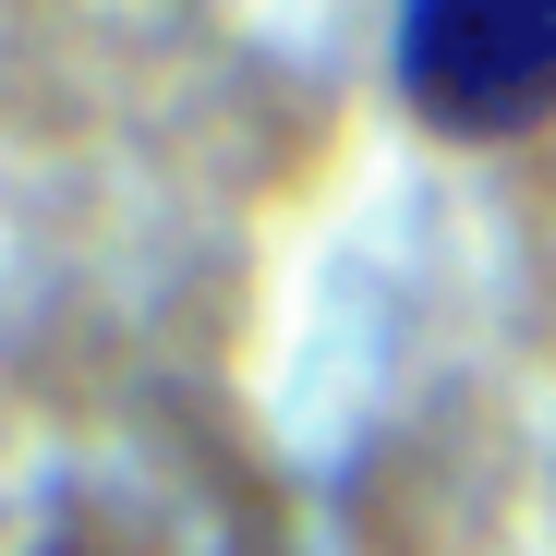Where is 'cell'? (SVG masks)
<instances>
[{
	"label": "cell",
	"instance_id": "obj_1",
	"mask_svg": "<svg viewBox=\"0 0 556 556\" xmlns=\"http://www.w3.org/2000/svg\"><path fill=\"white\" fill-rule=\"evenodd\" d=\"M388 73L435 146H520L556 122V0H400Z\"/></svg>",
	"mask_w": 556,
	"mask_h": 556
}]
</instances>
